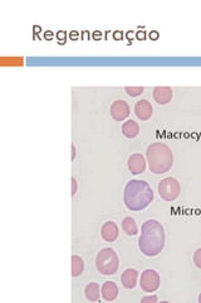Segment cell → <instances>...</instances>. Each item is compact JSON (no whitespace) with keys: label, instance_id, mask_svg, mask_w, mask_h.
Returning <instances> with one entry per match:
<instances>
[{"label":"cell","instance_id":"1","mask_svg":"<svg viewBox=\"0 0 201 303\" xmlns=\"http://www.w3.org/2000/svg\"><path fill=\"white\" fill-rule=\"evenodd\" d=\"M165 229L157 220L145 221L141 228V236L139 239V248L146 256H156L164 250L165 246Z\"/></svg>","mask_w":201,"mask_h":303},{"label":"cell","instance_id":"2","mask_svg":"<svg viewBox=\"0 0 201 303\" xmlns=\"http://www.w3.org/2000/svg\"><path fill=\"white\" fill-rule=\"evenodd\" d=\"M152 201H154V191L146 181L131 180L127 182L123 191V202L128 210H145Z\"/></svg>","mask_w":201,"mask_h":303},{"label":"cell","instance_id":"3","mask_svg":"<svg viewBox=\"0 0 201 303\" xmlns=\"http://www.w3.org/2000/svg\"><path fill=\"white\" fill-rule=\"evenodd\" d=\"M146 159L150 170L155 175H164L171 169L174 164V154L167 144L157 142L147 147Z\"/></svg>","mask_w":201,"mask_h":303},{"label":"cell","instance_id":"4","mask_svg":"<svg viewBox=\"0 0 201 303\" xmlns=\"http://www.w3.org/2000/svg\"><path fill=\"white\" fill-rule=\"evenodd\" d=\"M119 259L112 248H103L96 256V268L103 276H112L118 271Z\"/></svg>","mask_w":201,"mask_h":303},{"label":"cell","instance_id":"5","mask_svg":"<svg viewBox=\"0 0 201 303\" xmlns=\"http://www.w3.org/2000/svg\"><path fill=\"white\" fill-rule=\"evenodd\" d=\"M180 192H181V186H180V182L176 178L166 177L160 181L159 193L162 200L172 202L179 197Z\"/></svg>","mask_w":201,"mask_h":303},{"label":"cell","instance_id":"6","mask_svg":"<svg viewBox=\"0 0 201 303\" xmlns=\"http://www.w3.org/2000/svg\"><path fill=\"white\" fill-rule=\"evenodd\" d=\"M160 283H161V278L155 269H146V271L142 272L140 284H141V288L144 292L154 293L159 289Z\"/></svg>","mask_w":201,"mask_h":303},{"label":"cell","instance_id":"7","mask_svg":"<svg viewBox=\"0 0 201 303\" xmlns=\"http://www.w3.org/2000/svg\"><path fill=\"white\" fill-rule=\"evenodd\" d=\"M111 116L116 121H123L129 116V105L124 100H116L111 105Z\"/></svg>","mask_w":201,"mask_h":303},{"label":"cell","instance_id":"8","mask_svg":"<svg viewBox=\"0 0 201 303\" xmlns=\"http://www.w3.org/2000/svg\"><path fill=\"white\" fill-rule=\"evenodd\" d=\"M146 162L145 157L140 153H135V154L129 155L128 160H127V167H128L129 172L132 175H141L146 169Z\"/></svg>","mask_w":201,"mask_h":303},{"label":"cell","instance_id":"9","mask_svg":"<svg viewBox=\"0 0 201 303\" xmlns=\"http://www.w3.org/2000/svg\"><path fill=\"white\" fill-rule=\"evenodd\" d=\"M154 100L156 101L159 105H167L170 101L172 100V96H174V91L169 86H156L154 89Z\"/></svg>","mask_w":201,"mask_h":303},{"label":"cell","instance_id":"10","mask_svg":"<svg viewBox=\"0 0 201 303\" xmlns=\"http://www.w3.org/2000/svg\"><path fill=\"white\" fill-rule=\"evenodd\" d=\"M119 235L118 226L113 221H106L101 228V236L106 243H113Z\"/></svg>","mask_w":201,"mask_h":303},{"label":"cell","instance_id":"11","mask_svg":"<svg viewBox=\"0 0 201 303\" xmlns=\"http://www.w3.org/2000/svg\"><path fill=\"white\" fill-rule=\"evenodd\" d=\"M154 109L149 100H139L135 104V114L141 121H146L151 119Z\"/></svg>","mask_w":201,"mask_h":303},{"label":"cell","instance_id":"12","mask_svg":"<svg viewBox=\"0 0 201 303\" xmlns=\"http://www.w3.org/2000/svg\"><path fill=\"white\" fill-rule=\"evenodd\" d=\"M101 294L104 301L113 302L118 297V287H117V284L114 282H104L101 287Z\"/></svg>","mask_w":201,"mask_h":303},{"label":"cell","instance_id":"13","mask_svg":"<svg viewBox=\"0 0 201 303\" xmlns=\"http://www.w3.org/2000/svg\"><path fill=\"white\" fill-rule=\"evenodd\" d=\"M139 279V272L133 268H127L121 276V283L126 289H132L136 287Z\"/></svg>","mask_w":201,"mask_h":303},{"label":"cell","instance_id":"14","mask_svg":"<svg viewBox=\"0 0 201 303\" xmlns=\"http://www.w3.org/2000/svg\"><path fill=\"white\" fill-rule=\"evenodd\" d=\"M122 134L128 139H135L140 134V125L133 120H127L122 124Z\"/></svg>","mask_w":201,"mask_h":303},{"label":"cell","instance_id":"15","mask_svg":"<svg viewBox=\"0 0 201 303\" xmlns=\"http://www.w3.org/2000/svg\"><path fill=\"white\" fill-rule=\"evenodd\" d=\"M85 294H86V298H87L90 302H97L101 297L100 284L93 283V282L88 283L85 288Z\"/></svg>","mask_w":201,"mask_h":303},{"label":"cell","instance_id":"16","mask_svg":"<svg viewBox=\"0 0 201 303\" xmlns=\"http://www.w3.org/2000/svg\"><path fill=\"white\" fill-rule=\"evenodd\" d=\"M122 230L127 234V235H136L139 233V228H137V224L131 216H127L122 221Z\"/></svg>","mask_w":201,"mask_h":303},{"label":"cell","instance_id":"17","mask_svg":"<svg viewBox=\"0 0 201 303\" xmlns=\"http://www.w3.org/2000/svg\"><path fill=\"white\" fill-rule=\"evenodd\" d=\"M85 271V262L80 255H72V276L80 277Z\"/></svg>","mask_w":201,"mask_h":303},{"label":"cell","instance_id":"18","mask_svg":"<svg viewBox=\"0 0 201 303\" xmlns=\"http://www.w3.org/2000/svg\"><path fill=\"white\" fill-rule=\"evenodd\" d=\"M124 91H126L127 95L131 96V98H136V96H140L141 94H144L145 89L142 88V86H126Z\"/></svg>","mask_w":201,"mask_h":303},{"label":"cell","instance_id":"19","mask_svg":"<svg viewBox=\"0 0 201 303\" xmlns=\"http://www.w3.org/2000/svg\"><path fill=\"white\" fill-rule=\"evenodd\" d=\"M194 263L197 268L201 269V248L197 249L194 253Z\"/></svg>","mask_w":201,"mask_h":303},{"label":"cell","instance_id":"20","mask_svg":"<svg viewBox=\"0 0 201 303\" xmlns=\"http://www.w3.org/2000/svg\"><path fill=\"white\" fill-rule=\"evenodd\" d=\"M157 301H159V298H157L156 296H147V297H144V298L141 299V302H152V303H156Z\"/></svg>","mask_w":201,"mask_h":303},{"label":"cell","instance_id":"21","mask_svg":"<svg viewBox=\"0 0 201 303\" xmlns=\"http://www.w3.org/2000/svg\"><path fill=\"white\" fill-rule=\"evenodd\" d=\"M76 193H77V180L72 177V196H75Z\"/></svg>","mask_w":201,"mask_h":303},{"label":"cell","instance_id":"22","mask_svg":"<svg viewBox=\"0 0 201 303\" xmlns=\"http://www.w3.org/2000/svg\"><path fill=\"white\" fill-rule=\"evenodd\" d=\"M76 158V146L75 144H72V160Z\"/></svg>","mask_w":201,"mask_h":303},{"label":"cell","instance_id":"23","mask_svg":"<svg viewBox=\"0 0 201 303\" xmlns=\"http://www.w3.org/2000/svg\"><path fill=\"white\" fill-rule=\"evenodd\" d=\"M199 303H201V293L199 294Z\"/></svg>","mask_w":201,"mask_h":303}]
</instances>
